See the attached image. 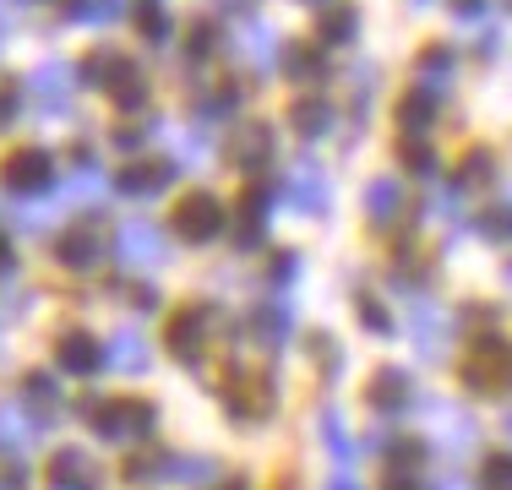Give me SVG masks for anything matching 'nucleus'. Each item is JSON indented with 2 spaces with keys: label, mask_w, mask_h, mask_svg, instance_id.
<instances>
[{
  "label": "nucleus",
  "mask_w": 512,
  "mask_h": 490,
  "mask_svg": "<svg viewBox=\"0 0 512 490\" xmlns=\"http://www.w3.org/2000/svg\"><path fill=\"white\" fill-rule=\"evenodd\" d=\"M88 420H93V436H104L109 447H131V441L153 436L158 409L142 398H115V403H93Z\"/></svg>",
  "instance_id": "f257e3e1"
},
{
  "label": "nucleus",
  "mask_w": 512,
  "mask_h": 490,
  "mask_svg": "<svg viewBox=\"0 0 512 490\" xmlns=\"http://www.w3.org/2000/svg\"><path fill=\"white\" fill-rule=\"evenodd\" d=\"M463 387L469 392H512V343L507 338H480L469 354H463Z\"/></svg>",
  "instance_id": "f03ea898"
},
{
  "label": "nucleus",
  "mask_w": 512,
  "mask_h": 490,
  "mask_svg": "<svg viewBox=\"0 0 512 490\" xmlns=\"http://www.w3.org/2000/svg\"><path fill=\"white\" fill-rule=\"evenodd\" d=\"M115 256L126 267H137V273H158L169 262V240L158 235V224H148V218H126L115 229Z\"/></svg>",
  "instance_id": "7ed1b4c3"
},
{
  "label": "nucleus",
  "mask_w": 512,
  "mask_h": 490,
  "mask_svg": "<svg viewBox=\"0 0 512 490\" xmlns=\"http://www.w3.org/2000/svg\"><path fill=\"white\" fill-rule=\"evenodd\" d=\"M284 202H295L300 213L322 218L327 207H333V175H327L316 158H300V164L289 169V180H284Z\"/></svg>",
  "instance_id": "20e7f679"
},
{
  "label": "nucleus",
  "mask_w": 512,
  "mask_h": 490,
  "mask_svg": "<svg viewBox=\"0 0 512 490\" xmlns=\"http://www.w3.org/2000/svg\"><path fill=\"white\" fill-rule=\"evenodd\" d=\"M175 235L191 240V245L218 240V235H224V202H218V196H207V191H191L186 202L175 207Z\"/></svg>",
  "instance_id": "39448f33"
},
{
  "label": "nucleus",
  "mask_w": 512,
  "mask_h": 490,
  "mask_svg": "<svg viewBox=\"0 0 512 490\" xmlns=\"http://www.w3.org/2000/svg\"><path fill=\"white\" fill-rule=\"evenodd\" d=\"M409 333H414V349L425 354V360H447V343H453V322H447V311L436 300H414L409 305Z\"/></svg>",
  "instance_id": "423d86ee"
},
{
  "label": "nucleus",
  "mask_w": 512,
  "mask_h": 490,
  "mask_svg": "<svg viewBox=\"0 0 512 490\" xmlns=\"http://www.w3.org/2000/svg\"><path fill=\"white\" fill-rule=\"evenodd\" d=\"M55 186V158L44 147H22V153L6 158V191L17 196H44Z\"/></svg>",
  "instance_id": "0eeeda50"
},
{
  "label": "nucleus",
  "mask_w": 512,
  "mask_h": 490,
  "mask_svg": "<svg viewBox=\"0 0 512 490\" xmlns=\"http://www.w3.org/2000/svg\"><path fill=\"white\" fill-rule=\"evenodd\" d=\"M164 343L175 349V360L197 365V360H202V343H207V311H202V305H186V311L169 316Z\"/></svg>",
  "instance_id": "6e6552de"
},
{
  "label": "nucleus",
  "mask_w": 512,
  "mask_h": 490,
  "mask_svg": "<svg viewBox=\"0 0 512 490\" xmlns=\"http://www.w3.org/2000/svg\"><path fill=\"white\" fill-rule=\"evenodd\" d=\"M235 55L246 60V66L256 71V77H267V71H273L278 60H284V49H278V33L267 28V22H251V28H240Z\"/></svg>",
  "instance_id": "1a4fd4ad"
},
{
  "label": "nucleus",
  "mask_w": 512,
  "mask_h": 490,
  "mask_svg": "<svg viewBox=\"0 0 512 490\" xmlns=\"http://www.w3.org/2000/svg\"><path fill=\"white\" fill-rule=\"evenodd\" d=\"M104 245L109 240H104L99 224H77L66 240H60V262H66L71 273H93V267L104 262Z\"/></svg>",
  "instance_id": "9d476101"
},
{
  "label": "nucleus",
  "mask_w": 512,
  "mask_h": 490,
  "mask_svg": "<svg viewBox=\"0 0 512 490\" xmlns=\"http://www.w3.org/2000/svg\"><path fill=\"white\" fill-rule=\"evenodd\" d=\"M104 365H115V371H126V376H142V371L153 365L148 338H142L137 327H120V333L104 343Z\"/></svg>",
  "instance_id": "9b49d317"
},
{
  "label": "nucleus",
  "mask_w": 512,
  "mask_h": 490,
  "mask_svg": "<svg viewBox=\"0 0 512 490\" xmlns=\"http://www.w3.org/2000/svg\"><path fill=\"white\" fill-rule=\"evenodd\" d=\"M333 120H338V109H333V98H295V104H289V126L300 131V137L306 142H322L327 131H333Z\"/></svg>",
  "instance_id": "f8f14e48"
},
{
  "label": "nucleus",
  "mask_w": 512,
  "mask_h": 490,
  "mask_svg": "<svg viewBox=\"0 0 512 490\" xmlns=\"http://www.w3.org/2000/svg\"><path fill=\"white\" fill-rule=\"evenodd\" d=\"M251 333L267 343V349H278V343H289L295 333V300H267L251 311Z\"/></svg>",
  "instance_id": "ddd939ff"
},
{
  "label": "nucleus",
  "mask_w": 512,
  "mask_h": 490,
  "mask_svg": "<svg viewBox=\"0 0 512 490\" xmlns=\"http://www.w3.org/2000/svg\"><path fill=\"white\" fill-rule=\"evenodd\" d=\"M414 382H409V371H376L371 376V409H382V414H404L414 409Z\"/></svg>",
  "instance_id": "4468645a"
},
{
  "label": "nucleus",
  "mask_w": 512,
  "mask_h": 490,
  "mask_svg": "<svg viewBox=\"0 0 512 490\" xmlns=\"http://www.w3.org/2000/svg\"><path fill=\"white\" fill-rule=\"evenodd\" d=\"M436 104H442V98L425 93V88H414L404 104H398V131H404V142H425V137H431V126H436Z\"/></svg>",
  "instance_id": "2eb2a0df"
},
{
  "label": "nucleus",
  "mask_w": 512,
  "mask_h": 490,
  "mask_svg": "<svg viewBox=\"0 0 512 490\" xmlns=\"http://www.w3.org/2000/svg\"><path fill=\"white\" fill-rule=\"evenodd\" d=\"M169 186H175V164H126L115 175V191H126V196H158Z\"/></svg>",
  "instance_id": "dca6fc26"
},
{
  "label": "nucleus",
  "mask_w": 512,
  "mask_h": 490,
  "mask_svg": "<svg viewBox=\"0 0 512 490\" xmlns=\"http://www.w3.org/2000/svg\"><path fill=\"white\" fill-rule=\"evenodd\" d=\"M453 66H458V55L447 44H431L420 55V66H414V88H425V93H436V98H447V82H453Z\"/></svg>",
  "instance_id": "f3484780"
},
{
  "label": "nucleus",
  "mask_w": 512,
  "mask_h": 490,
  "mask_svg": "<svg viewBox=\"0 0 512 490\" xmlns=\"http://www.w3.org/2000/svg\"><path fill=\"white\" fill-rule=\"evenodd\" d=\"M273 147H278L273 126H246V131L235 137V158H240V169H246V175H262V169L273 164Z\"/></svg>",
  "instance_id": "a211bd4d"
},
{
  "label": "nucleus",
  "mask_w": 512,
  "mask_h": 490,
  "mask_svg": "<svg viewBox=\"0 0 512 490\" xmlns=\"http://www.w3.org/2000/svg\"><path fill=\"white\" fill-rule=\"evenodd\" d=\"M28 93L39 98L44 109H66V98H71V71L60 66V60H44V66L28 77Z\"/></svg>",
  "instance_id": "6ab92c4d"
},
{
  "label": "nucleus",
  "mask_w": 512,
  "mask_h": 490,
  "mask_svg": "<svg viewBox=\"0 0 512 490\" xmlns=\"http://www.w3.org/2000/svg\"><path fill=\"white\" fill-rule=\"evenodd\" d=\"M126 66H131V60L120 55L115 44H104V49H93V55L77 66V82H82V88H115V77H120Z\"/></svg>",
  "instance_id": "aec40b11"
},
{
  "label": "nucleus",
  "mask_w": 512,
  "mask_h": 490,
  "mask_svg": "<svg viewBox=\"0 0 512 490\" xmlns=\"http://www.w3.org/2000/svg\"><path fill=\"white\" fill-rule=\"evenodd\" d=\"M39 425L28 420V403H6L0 409V452H33Z\"/></svg>",
  "instance_id": "412c9836"
},
{
  "label": "nucleus",
  "mask_w": 512,
  "mask_h": 490,
  "mask_svg": "<svg viewBox=\"0 0 512 490\" xmlns=\"http://www.w3.org/2000/svg\"><path fill=\"white\" fill-rule=\"evenodd\" d=\"M50 480H55V485H82V490H93L99 469H93V458H88L82 447H60L55 458H50Z\"/></svg>",
  "instance_id": "4be33fe9"
},
{
  "label": "nucleus",
  "mask_w": 512,
  "mask_h": 490,
  "mask_svg": "<svg viewBox=\"0 0 512 490\" xmlns=\"http://www.w3.org/2000/svg\"><path fill=\"white\" fill-rule=\"evenodd\" d=\"M398 207H404V186H398L393 175H382V180H371L365 186V213H371V224H398Z\"/></svg>",
  "instance_id": "5701e85b"
},
{
  "label": "nucleus",
  "mask_w": 512,
  "mask_h": 490,
  "mask_svg": "<svg viewBox=\"0 0 512 490\" xmlns=\"http://www.w3.org/2000/svg\"><path fill=\"white\" fill-rule=\"evenodd\" d=\"M99 365H104V354H99V343H93L88 333H66V338H60V371L93 376Z\"/></svg>",
  "instance_id": "b1692460"
},
{
  "label": "nucleus",
  "mask_w": 512,
  "mask_h": 490,
  "mask_svg": "<svg viewBox=\"0 0 512 490\" xmlns=\"http://www.w3.org/2000/svg\"><path fill=\"white\" fill-rule=\"evenodd\" d=\"M360 39V11L349 0H333L322 11V44H355Z\"/></svg>",
  "instance_id": "393cba45"
},
{
  "label": "nucleus",
  "mask_w": 512,
  "mask_h": 490,
  "mask_svg": "<svg viewBox=\"0 0 512 490\" xmlns=\"http://www.w3.org/2000/svg\"><path fill=\"white\" fill-rule=\"evenodd\" d=\"M316 431H322L327 452H333L338 463L355 458V441H349V425H344V414H338V409H322V414H316Z\"/></svg>",
  "instance_id": "a878e982"
},
{
  "label": "nucleus",
  "mask_w": 512,
  "mask_h": 490,
  "mask_svg": "<svg viewBox=\"0 0 512 490\" xmlns=\"http://www.w3.org/2000/svg\"><path fill=\"white\" fill-rule=\"evenodd\" d=\"M442 447H447V452H474V447H480V431H474L469 414L442 409Z\"/></svg>",
  "instance_id": "bb28decb"
},
{
  "label": "nucleus",
  "mask_w": 512,
  "mask_h": 490,
  "mask_svg": "<svg viewBox=\"0 0 512 490\" xmlns=\"http://www.w3.org/2000/svg\"><path fill=\"white\" fill-rule=\"evenodd\" d=\"M169 469H175V458H164V452H137V458L126 463V480L131 485H158V480H169Z\"/></svg>",
  "instance_id": "cd10ccee"
},
{
  "label": "nucleus",
  "mask_w": 512,
  "mask_h": 490,
  "mask_svg": "<svg viewBox=\"0 0 512 490\" xmlns=\"http://www.w3.org/2000/svg\"><path fill=\"white\" fill-rule=\"evenodd\" d=\"M137 28H142V44H169V28H175V22H169V11L158 6V0H142L137 6Z\"/></svg>",
  "instance_id": "c85d7f7f"
},
{
  "label": "nucleus",
  "mask_w": 512,
  "mask_h": 490,
  "mask_svg": "<svg viewBox=\"0 0 512 490\" xmlns=\"http://www.w3.org/2000/svg\"><path fill=\"white\" fill-rule=\"evenodd\" d=\"M109 93H115V104L131 115V109H142V104H148V77H142L137 66H126V71L115 77V88H109Z\"/></svg>",
  "instance_id": "c756f323"
},
{
  "label": "nucleus",
  "mask_w": 512,
  "mask_h": 490,
  "mask_svg": "<svg viewBox=\"0 0 512 490\" xmlns=\"http://www.w3.org/2000/svg\"><path fill=\"white\" fill-rule=\"evenodd\" d=\"M126 11V0H66L71 22H115Z\"/></svg>",
  "instance_id": "7c9ffc66"
},
{
  "label": "nucleus",
  "mask_w": 512,
  "mask_h": 490,
  "mask_svg": "<svg viewBox=\"0 0 512 490\" xmlns=\"http://www.w3.org/2000/svg\"><path fill=\"white\" fill-rule=\"evenodd\" d=\"M284 66H289V77H300V82H316V77H322V55H316L311 44H289V49H284Z\"/></svg>",
  "instance_id": "2f4dec72"
},
{
  "label": "nucleus",
  "mask_w": 512,
  "mask_h": 490,
  "mask_svg": "<svg viewBox=\"0 0 512 490\" xmlns=\"http://www.w3.org/2000/svg\"><path fill=\"white\" fill-rule=\"evenodd\" d=\"M104 186H109V180H104V175H99V169H93V164H88V153H82V164H77V175H71V180H66V196H77V202H93V196H99Z\"/></svg>",
  "instance_id": "473e14b6"
},
{
  "label": "nucleus",
  "mask_w": 512,
  "mask_h": 490,
  "mask_svg": "<svg viewBox=\"0 0 512 490\" xmlns=\"http://www.w3.org/2000/svg\"><path fill=\"white\" fill-rule=\"evenodd\" d=\"M22 403H33V409H44V414H50L55 403H60V392H55L50 376H28V382H22Z\"/></svg>",
  "instance_id": "72a5a7b5"
},
{
  "label": "nucleus",
  "mask_w": 512,
  "mask_h": 490,
  "mask_svg": "<svg viewBox=\"0 0 512 490\" xmlns=\"http://www.w3.org/2000/svg\"><path fill=\"white\" fill-rule=\"evenodd\" d=\"M491 169H496V158L485 153V147H474V153L463 158V175H458V186H485V180H491Z\"/></svg>",
  "instance_id": "f704fd0d"
},
{
  "label": "nucleus",
  "mask_w": 512,
  "mask_h": 490,
  "mask_svg": "<svg viewBox=\"0 0 512 490\" xmlns=\"http://www.w3.org/2000/svg\"><path fill=\"white\" fill-rule=\"evenodd\" d=\"M485 490H512V452L485 458Z\"/></svg>",
  "instance_id": "c9c22d12"
},
{
  "label": "nucleus",
  "mask_w": 512,
  "mask_h": 490,
  "mask_svg": "<svg viewBox=\"0 0 512 490\" xmlns=\"http://www.w3.org/2000/svg\"><path fill=\"white\" fill-rule=\"evenodd\" d=\"M404 164H409L420 180H431V175H436V153H431L425 142H404Z\"/></svg>",
  "instance_id": "e433bc0d"
},
{
  "label": "nucleus",
  "mask_w": 512,
  "mask_h": 490,
  "mask_svg": "<svg viewBox=\"0 0 512 490\" xmlns=\"http://www.w3.org/2000/svg\"><path fill=\"white\" fill-rule=\"evenodd\" d=\"M355 120H365V109H371V88H376V66H355Z\"/></svg>",
  "instance_id": "4c0bfd02"
},
{
  "label": "nucleus",
  "mask_w": 512,
  "mask_h": 490,
  "mask_svg": "<svg viewBox=\"0 0 512 490\" xmlns=\"http://www.w3.org/2000/svg\"><path fill=\"white\" fill-rule=\"evenodd\" d=\"M175 480H186V485H207V474H213V463L207 458H175Z\"/></svg>",
  "instance_id": "58836bf2"
},
{
  "label": "nucleus",
  "mask_w": 512,
  "mask_h": 490,
  "mask_svg": "<svg viewBox=\"0 0 512 490\" xmlns=\"http://www.w3.org/2000/svg\"><path fill=\"white\" fill-rule=\"evenodd\" d=\"M360 322L371 327V333H393V316H387L382 300H360Z\"/></svg>",
  "instance_id": "ea45409f"
},
{
  "label": "nucleus",
  "mask_w": 512,
  "mask_h": 490,
  "mask_svg": "<svg viewBox=\"0 0 512 490\" xmlns=\"http://www.w3.org/2000/svg\"><path fill=\"white\" fill-rule=\"evenodd\" d=\"M480 235H491V240H512V207H496V213H485Z\"/></svg>",
  "instance_id": "a19ab883"
},
{
  "label": "nucleus",
  "mask_w": 512,
  "mask_h": 490,
  "mask_svg": "<svg viewBox=\"0 0 512 490\" xmlns=\"http://www.w3.org/2000/svg\"><path fill=\"white\" fill-rule=\"evenodd\" d=\"M213 147H218V142H213V131H207V126H202V131H186V137H180V153H186V158H207Z\"/></svg>",
  "instance_id": "79ce46f5"
},
{
  "label": "nucleus",
  "mask_w": 512,
  "mask_h": 490,
  "mask_svg": "<svg viewBox=\"0 0 512 490\" xmlns=\"http://www.w3.org/2000/svg\"><path fill=\"white\" fill-rule=\"evenodd\" d=\"M0 278H6V273H0ZM22 305H28V294L0 284V322H11V316H22Z\"/></svg>",
  "instance_id": "37998d69"
},
{
  "label": "nucleus",
  "mask_w": 512,
  "mask_h": 490,
  "mask_svg": "<svg viewBox=\"0 0 512 490\" xmlns=\"http://www.w3.org/2000/svg\"><path fill=\"white\" fill-rule=\"evenodd\" d=\"M191 55L197 60L213 55V22H197V28H191Z\"/></svg>",
  "instance_id": "c03bdc74"
},
{
  "label": "nucleus",
  "mask_w": 512,
  "mask_h": 490,
  "mask_svg": "<svg viewBox=\"0 0 512 490\" xmlns=\"http://www.w3.org/2000/svg\"><path fill=\"white\" fill-rule=\"evenodd\" d=\"M295 273H300V256H295V251L273 262V284H295Z\"/></svg>",
  "instance_id": "a18cd8bd"
},
{
  "label": "nucleus",
  "mask_w": 512,
  "mask_h": 490,
  "mask_svg": "<svg viewBox=\"0 0 512 490\" xmlns=\"http://www.w3.org/2000/svg\"><path fill=\"white\" fill-rule=\"evenodd\" d=\"M142 142H148L142 131H115V147H120V153H137Z\"/></svg>",
  "instance_id": "49530a36"
},
{
  "label": "nucleus",
  "mask_w": 512,
  "mask_h": 490,
  "mask_svg": "<svg viewBox=\"0 0 512 490\" xmlns=\"http://www.w3.org/2000/svg\"><path fill=\"white\" fill-rule=\"evenodd\" d=\"M480 6H485V0H453V11H458L463 22H474V17H480Z\"/></svg>",
  "instance_id": "de8ad7c7"
},
{
  "label": "nucleus",
  "mask_w": 512,
  "mask_h": 490,
  "mask_svg": "<svg viewBox=\"0 0 512 490\" xmlns=\"http://www.w3.org/2000/svg\"><path fill=\"white\" fill-rule=\"evenodd\" d=\"M322 490H360V485H355V474H333V480H327Z\"/></svg>",
  "instance_id": "09e8293b"
},
{
  "label": "nucleus",
  "mask_w": 512,
  "mask_h": 490,
  "mask_svg": "<svg viewBox=\"0 0 512 490\" xmlns=\"http://www.w3.org/2000/svg\"><path fill=\"white\" fill-rule=\"evenodd\" d=\"M11 109H17V98H11V93H0V126L11 120Z\"/></svg>",
  "instance_id": "8fccbe9b"
},
{
  "label": "nucleus",
  "mask_w": 512,
  "mask_h": 490,
  "mask_svg": "<svg viewBox=\"0 0 512 490\" xmlns=\"http://www.w3.org/2000/svg\"><path fill=\"white\" fill-rule=\"evenodd\" d=\"M431 490H474V485H463V480H431Z\"/></svg>",
  "instance_id": "3c124183"
},
{
  "label": "nucleus",
  "mask_w": 512,
  "mask_h": 490,
  "mask_svg": "<svg viewBox=\"0 0 512 490\" xmlns=\"http://www.w3.org/2000/svg\"><path fill=\"white\" fill-rule=\"evenodd\" d=\"M0 273H11V251H6V240H0Z\"/></svg>",
  "instance_id": "603ef678"
},
{
  "label": "nucleus",
  "mask_w": 512,
  "mask_h": 490,
  "mask_svg": "<svg viewBox=\"0 0 512 490\" xmlns=\"http://www.w3.org/2000/svg\"><path fill=\"white\" fill-rule=\"evenodd\" d=\"M218 6H224V11H240V6H251V0H218Z\"/></svg>",
  "instance_id": "864d4df0"
},
{
  "label": "nucleus",
  "mask_w": 512,
  "mask_h": 490,
  "mask_svg": "<svg viewBox=\"0 0 512 490\" xmlns=\"http://www.w3.org/2000/svg\"><path fill=\"white\" fill-rule=\"evenodd\" d=\"M224 490H251V485H246V480H229V485H224Z\"/></svg>",
  "instance_id": "5fc2aeb1"
},
{
  "label": "nucleus",
  "mask_w": 512,
  "mask_h": 490,
  "mask_svg": "<svg viewBox=\"0 0 512 490\" xmlns=\"http://www.w3.org/2000/svg\"><path fill=\"white\" fill-rule=\"evenodd\" d=\"M409 6H414V11H425V6H436V0H409Z\"/></svg>",
  "instance_id": "6e6d98bb"
},
{
  "label": "nucleus",
  "mask_w": 512,
  "mask_h": 490,
  "mask_svg": "<svg viewBox=\"0 0 512 490\" xmlns=\"http://www.w3.org/2000/svg\"><path fill=\"white\" fill-rule=\"evenodd\" d=\"M0 490H22V485H17V480H6V485H0Z\"/></svg>",
  "instance_id": "4d7b16f0"
},
{
  "label": "nucleus",
  "mask_w": 512,
  "mask_h": 490,
  "mask_svg": "<svg viewBox=\"0 0 512 490\" xmlns=\"http://www.w3.org/2000/svg\"><path fill=\"white\" fill-rule=\"evenodd\" d=\"M55 490H82V485H55Z\"/></svg>",
  "instance_id": "13d9d810"
},
{
  "label": "nucleus",
  "mask_w": 512,
  "mask_h": 490,
  "mask_svg": "<svg viewBox=\"0 0 512 490\" xmlns=\"http://www.w3.org/2000/svg\"><path fill=\"white\" fill-rule=\"evenodd\" d=\"M507 436H512V414H507Z\"/></svg>",
  "instance_id": "bf43d9fd"
},
{
  "label": "nucleus",
  "mask_w": 512,
  "mask_h": 490,
  "mask_svg": "<svg viewBox=\"0 0 512 490\" xmlns=\"http://www.w3.org/2000/svg\"><path fill=\"white\" fill-rule=\"evenodd\" d=\"M306 6H322V0H306Z\"/></svg>",
  "instance_id": "052dcab7"
},
{
  "label": "nucleus",
  "mask_w": 512,
  "mask_h": 490,
  "mask_svg": "<svg viewBox=\"0 0 512 490\" xmlns=\"http://www.w3.org/2000/svg\"><path fill=\"white\" fill-rule=\"evenodd\" d=\"M502 6H507V11H512V0H502Z\"/></svg>",
  "instance_id": "680f3d73"
},
{
  "label": "nucleus",
  "mask_w": 512,
  "mask_h": 490,
  "mask_svg": "<svg viewBox=\"0 0 512 490\" xmlns=\"http://www.w3.org/2000/svg\"><path fill=\"white\" fill-rule=\"evenodd\" d=\"M507 278H512V267H507Z\"/></svg>",
  "instance_id": "e2e57ef3"
}]
</instances>
